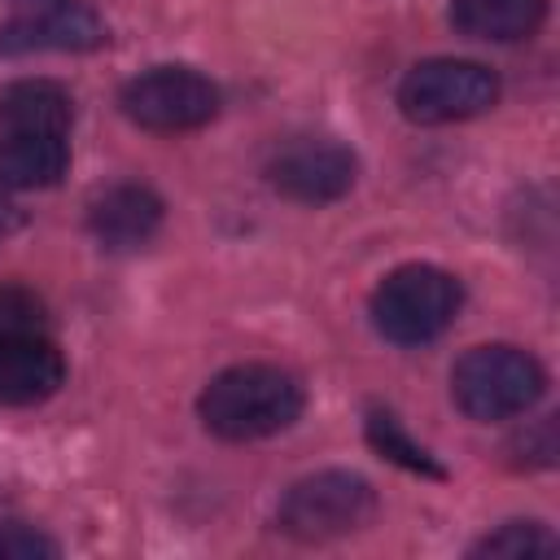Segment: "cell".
I'll list each match as a JSON object with an SVG mask.
<instances>
[{
	"mask_svg": "<svg viewBox=\"0 0 560 560\" xmlns=\"http://www.w3.org/2000/svg\"><path fill=\"white\" fill-rule=\"evenodd\" d=\"M35 556H57V542L22 521L0 525V560H35Z\"/></svg>",
	"mask_w": 560,
	"mask_h": 560,
	"instance_id": "17",
	"label": "cell"
},
{
	"mask_svg": "<svg viewBox=\"0 0 560 560\" xmlns=\"http://www.w3.org/2000/svg\"><path fill=\"white\" fill-rule=\"evenodd\" d=\"M70 166L66 136H4L0 140V188L4 192H35L61 184Z\"/></svg>",
	"mask_w": 560,
	"mask_h": 560,
	"instance_id": "12",
	"label": "cell"
},
{
	"mask_svg": "<svg viewBox=\"0 0 560 560\" xmlns=\"http://www.w3.org/2000/svg\"><path fill=\"white\" fill-rule=\"evenodd\" d=\"M372 512H376V490L368 477L346 468H324L284 490L276 508V525L298 542H328L368 525Z\"/></svg>",
	"mask_w": 560,
	"mask_h": 560,
	"instance_id": "4",
	"label": "cell"
},
{
	"mask_svg": "<svg viewBox=\"0 0 560 560\" xmlns=\"http://www.w3.org/2000/svg\"><path fill=\"white\" fill-rule=\"evenodd\" d=\"M66 359L44 332H0V402L31 407L61 389Z\"/></svg>",
	"mask_w": 560,
	"mask_h": 560,
	"instance_id": "10",
	"label": "cell"
},
{
	"mask_svg": "<svg viewBox=\"0 0 560 560\" xmlns=\"http://www.w3.org/2000/svg\"><path fill=\"white\" fill-rule=\"evenodd\" d=\"M118 105L144 131H197L219 114V88L188 66H153L122 83Z\"/></svg>",
	"mask_w": 560,
	"mask_h": 560,
	"instance_id": "6",
	"label": "cell"
},
{
	"mask_svg": "<svg viewBox=\"0 0 560 560\" xmlns=\"http://www.w3.org/2000/svg\"><path fill=\"white\" fill-rule=\"evenodd\" d=\"M162 197L144 184H109L88 201V232L101 249L122 254V249H140L144 241H153V232L162 228Z\"/></svg>",
	"mask_w": 560,
	"mask_h": 560,
	"instance_id": "9",
	"label": "cell"
},
{
	"mask_svg": "<svg viewBox=\"0 0 560 560\" xmlns=\"http://www.w3.org/2000/svg\"><path fill=\"white\" fill-rule=\"evenodd\" d=\"M306 407V389L276 363L223 368L197 398L201 424L223 442H258L289 429Z\"/></svg>",
	"mask_w": 560,
	"mask_h": 560,
	"instance_id": "1",
	"label": "cell"
},
{
	"mask_svg": "<svg viewBox=\"0 0 560 560\" xmlns=\"http://www.w3.org/2000/svg\"><path fill=\"white\" fill-rule=\"evenodd\" d=\"M9 223H13V214H9V206H0V232H4Z\"/></svg>",
	"mask_w": 560,
	"mask_h": 560,
	"instance_id": "18",
	"label": "cell"
},
{
	"mask_svg": "<svg viewBox=\"0 0 560 560\" xmlns=\"http://www.w3.org/2000/svg\"><path fill=\"white\" fill-rule=\"evenodd\" d=\"M547 18V0H451V22L472 39H529Z\"/></svg>",
	"mask_w": 560,
	"mask_h": 560,
	"instance_id": "13",
	"label": "cell"
},
{
	"mask_svg": "<svg viewBox=\"0 0 560 560\" xmlns=\"http://www.w3.org/2000/svg\"><path fill=\"white\" fill-rule=\"evenodd\" d=\"M494 101H499V74L468 57L416 61L398 83V109H402V118H411L420 127L477 118V114L494 109Z\"/></svg>",
	"mask_w": 560,
	"mask_h": 560,
	"instance_id": "5",
	"label": "cell"
},
{
	"mask_svg": "<svg viewBox=\"0 0 560 560\" xmlns=\"http://www.w3.org/2000/svg\"><path fill=\"white\" fill-rule=\"evenodd\" d=\"M0 332H44V302L22 284H0Z\"/></svg>",
	"mask_w": 560,
	"mask_h": 560,
	"instance_id": "16",
	"label": "cell"
},
{
	"mask_svg": "<svg viewBox=\"0 0 560 560\" xmlns=\"http://www.w3.org/2000/svg\"><path fill=\"white\" fill-rule=\"evenodd\" d=\"M459 302H464V289L451 271L433 262H407L376 284L372 324L394 346H424L455 324Z\"/></svg>",
	"mask_w": 560,
	"mask_h": 560,
	"instance_id": "3",
	"label": "cell"
},
{
	"mask_svg": "<svg viewBox=\"0 0 560 560\" xmlns=\"http://www.w3.org/2000/svg\"><path fill=\"white\" fill-rule=\"evenodd\" d=\"M560 547V538L538 525V521H508L494 534H486L481 542H472L468 556H503V560H529V556H551Z\"/></svg>",
	"mask_w": 560,
	"mask_h": 560,
	"instance_id": "15",
	"label": "cell"
},
{
	"mask_svg": "<svg viewBox=\"0 0 560 560\" xmlns=\"http://www.w3.org/2000/svg\"><path fill=\"white\" fill-rule=\"evenodd\" d=\"M74 122V101L52 79H18L0 92L4 136H66Z\"/></svg>",
	"mask_w": 560,
	"mask_h": 560,
	"instance_id": "11",
	"label": "cell"
},
{
	"mask_svg": "<svg viewBox=\"0 0 560 560\" xmlns=\"http://www.w3.org/2000/svg\"><path fill=\"white\" fill-rule=\"evenodd\" d=\"M542 389H547L542 363L529 350L508 346V341L472 346L451 368V398H455V407L468 420H481V424L525 416L542 398Z\"/></svg>",
	"mask_w": 560,
	"mask_h": 560,
	"instance_id": "2",
	"label": "cell"
},
{
	"mask_svg": "<svg viewBox=\"0 0 560 560\" xmlns=\"http://www.w3.org/2000/svg\"><path fill=\"white\" fill-rule=\"evenodd\" d=\"M109 39L105 22L79 0H9L0 52H92Z\"/></svg>",
	"mask_w": 560,
	"mask_h": 560,
	"instance_id": "7",
	"label": "cell"
},
{
	"mask_svg": "<svg viewBox=\"0 0 560 560\" xmlns=\"http://www.w3.org/2000/svg\"><path fill=\"white\" fill-rule=\"evenodd\" d=\"M359 158L337 140H289L267 162V184L302 206L341 201L354 188Z\"/></svg>",
	"mask_w": 560,
	"mask_h": 560,
	"instance_id": "8",
	"label": "cell"
},
{
	"mask_svg": "<svg viewBox=\"0 0 560 560\" xmlns=\"http://www.w3.org/2000/svg\"><path fill=\"white\" fill-rule=\"evenodd\" d=\"M368 442H372V451H381L385 459H394L398 468H407V472H420V477H446V468L402 429V420L394 416V411H385V407H372L368 411Z\"/></svg>",
	"mask_w": 560,
	"mask_h": 560,
	"instance_id": "14",
	"label": "cell"
}]
</instances>
